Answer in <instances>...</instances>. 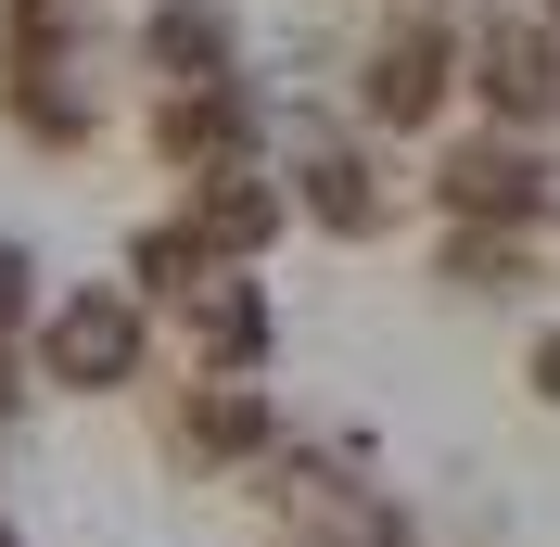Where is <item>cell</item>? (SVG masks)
Returning a JSON list of instances; mask_svg holds the SVG:
<instances>
[{
	"label": "cell",
	"mask_w": 560,
	"mask_h": 547,
	"mask_svg": "<svg viewBox=\"0 0 560 547\" xmlns=\"http://www.w3.org/2000/svg\"><path fill=\"white\" fill-rule=\"evenodd\" d=\"M140 344H153L140 293H65V306L38 318V370L65 382V395H128V382H140Z\"/></svg>",
	"instance_id": "1"
},
{
	"label": "cell",
	"mask_w": 560,
	"mask_h": 547,
	"mask_svg": "<svg viewBox=\"0 0 560 547\" xmlns=\"http://www.w3.org/2000/svg\"><path fill=\"white\" fill-rule=\"evenodd\" d=\"M166 433H178V458H191V472H230V458H255V445H268V395H255V382H205Z\"/></svg>",
	"instance_id": "2"
},
{
	"label": "cell",
	"mask_w": 560,
	"mask_h": 547,
	"mask_svg": "<svg viewBox=\"0 0 560 547\" xmlns=\"http://www.w3.org/2000/svg\"><path fill=\"white\" fill-rule=\"evenodd\" d=\"M191 344H205V370H255V357H268V293H255L243 268H217L205 293H191Z\"/></svg>",
	"instance_id": "3"
},
{
	"label": "cell",
	"mask_w": 560,
	"mask_h": 547,
	"mask_svg": "<svg viewBox=\"0 0 560 547\" xmlns=\"http://www.w3.org/2000/svg\"><path fill=\"white\" fill-rule=\"evenodd\" d=\"M446 205L458 217H535V166L523 153H446Z\"/></svg>",
	"instance_id": "4"
},
{
	"label": "cell",
	"mask_w": 560,
	"mask_h": 547,
	"mask_svg": "<svg viewBox=\"0 0 560 547\" xmlns=\"http://www.w3.org/2000/svg\"><path fill=\"white\" fill-rule=\"evenodd\" d=\"M306 205H318V230H370V217H383V178L345 166V153H318V191H306Z\"/></svg>",
	"instance_id": "5"
},
{
	"label": "cell",
	"mask_w": 560,
	"mask_h": 547,
	"mask_svg": "<svg viewBox=\"0 0 560 547\" xmlns=\"http://www.w3.org/2000/svg\"><path fill=\"white\" fill-rule=\"evenodd\" d=\"M535 395H548V408H560V331L535 344Z\"/></svg>",
	"instance_id": "6"
},
{
	"label": "cell",
	"mask_w": 560,
	"mask_h": 547,
	"mask_svg": "<svg viewBox=\"0 0 560 547\" xmlns=\"http://www.w3.org/2000/svg\"><path fill=\"white\" fill-rule=\"evenodd\" d=\"M0 547H26V535H13V522H0Z\"/></svg>",
	"instance_id": "7"
}]
</instances>
